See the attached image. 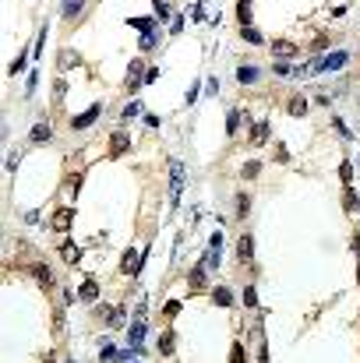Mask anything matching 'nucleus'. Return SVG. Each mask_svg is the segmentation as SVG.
<instances>
[{"mask_svg":"<svg viewBox=\"0 0 360 363\" xmlns=\"http://www.w3.org/2000/svg\"><path fill=\"white\" fill-rule=\"evenodd\" d=\"M346 53H332V57H325V60H314V64L307 67V74H321V71H336V67H346Z\"/></svg>","mask_w":360,"mask_h":363,"instance_id":"1","label":"nucleus"},{"mask_svg":"<svg viewBox=\"0 0 360 363\" xmlns=\"http://www.w3.org/2000/svg\"><path fill=\"white\" fill-rule=\"evenodd\" d=\"M145 335H148V325H145L141 317H138V321L131 325V331H127V339H131V349H141V342H145Z\"/></svg>","mask_w":360,"mask_h":363,"instance_id":"2","label":"nucleus"},{"mask_svg":"<svg viewBox=\"0 0 360 363\" xmlns=\"http://www.w3.org/2000/svg\"><path fill=\"white\" fill-rule=\"evenodd\" d=\"M138 265H141V254L138 250H127L124 258H120V271H124V275H138Z\"/></svg>","mask_w":360,"mask_h":363,"instance_id":"3","label":"nucleus"},{"mask_svg":"<svg viewBox=\"0 0 360 363\" xmlns=\"http://www.w3.org/2000/svg\"><path fill=\"white\" fill-rule=\"evenodd\" d=\"M237 254H240V265H251V258H254V236H240Z\"/></svg>","mask_w":360,"mask_h":363,"instance_id":"4","label":"nucleus"},{"mask_svg":"<svg viewBox=\"0 0 360 363\" xmlns=\"http://www.w3.org/2000/svg\"><path fill=\"white\" fill-rule=\"evenodd\" d=\"M124 152H127V134H124V131H117L113 138H110V155L117 159V155H124Z\"/></svg>","mask_w":360,"mask_h":363,"instance_id":"5","label":"nucleus"},{"mask_svg":"<svg viewBox=\"0 0 360 363\" xmlns=\"http://www.w3.org/2000/svg\"><path fill=\"white\" fill-rule=\"evenodd\" d=\"M170 173H173V205H177V198H180V187H184V166H180V162H173L170 166Z\"/></svg>","mask_w":360,"mask_h":363,"instance_id":"6","label":"nucleus"},{"mask_svg":"<svg viewBox=\"0 0 360 363\" xmlns=\"http://www.w3.org/2000/svg\"><path fill=\"white\" fill-rule=\"evenodd\" d=\"M32 275H36V282L42 286V289H53V275H50L46 265H32Z\"/></svg>","mask_w":360,"mask_h":363,"instance_id":"7","label":"nucleus"},{"mask_svg":"<svg viewBox=\"0 0 360 363\" xmlns=\"http://www.w3.org/2000/svg\"><path fill=\"white\" fill-rule=\"evenodd\" d=\"M78 296L85 300V304H92V300L99 296V282H96V279H85V282H81V289H78Z\"/></svg>","mask_w":360,"mask_h":363,"instance_id":"8","label":"nucleus"},{"mask_svg":"<svg viewBox=\"0 0 360 363\" xmlns=\"http://www.w3.org/2000/svg\"><path fill=\"white\" fill-rule=\"evenodd\" d=\"M53 229L57 233H67L71 229V208H60L57 215H53Z\"/></svg>","mask_w":360,"mask_h":363,"instance_id":"9","label":"nucleus"},{"mask_svg":"<svg viewBox=\"0 0 360 363\" xmlns=\"http://www.w3.org/2000/svg\"><path fill=\"white\" fill-rule=\"evenodd\" d=\"M96 116H99V106H92V110H88V113H81V116H74V124H71V127H74V131H85V127L92 124Z\"/></svg>","mask_w":360,"mask_h":363,"instance_id":"10","label":"nucleus"},{"mask_svg":"<svg viewBox=\"0 0 360 363\" xmlns=\"http://www.w3.org/2000/svg\"><path fill=\"white\" fill-rule=\"evenodd\" d=\"M141 64H131V74H127V92H138V85H141Z\"/></svg>","mask_w":360,"mask_h":363,"instance_id":"11","label":"nucleus"},{"mask_svg":"<svg viewBox=\"0 0 360 363\" xmlns=\"http://www.w3.org/2000/svg\"><path fill=\"white\" fill-rule=\"evenodd\" d=\"M60 254H64V261H67V265H74V261L81 258V250L74 247V244H60Z\"/></svg>","mask_w":360,"mask_h":363,"instance_id":"12","label":"nucleus"},{"mask_svg":"<svg viewBox=\"0 0 360 363\" xmlns=\"http://www.w3.org/2000/svg\"><path fill=\"white\" fill-rule=\"evenodd\" d=\"M290 113H293V116H304V113H307V99H304V96H293V99H290Z\"/></svg>","mask_w":360,"mask_h":363,"instance_id":"13","label":"nucleus"},{"mask_svg":"<svg viewBox=\"0 0 360 363\" xmlns=\"http://www.w3.org/2000/svg\"><path fill=\"white\" fill-rule=\"evenodd\" d=\"M191 289H194V293H198V289H205V268H201V265L191 271Z\"/></svg>","mask_w":360,"mask_h":363,"instance_id":"14","label":"nucleus"},{"mask_svg":"<svg viewBox=\"0 0 360 363\" xmlns=\"http://www.w3.org/2000/svg\"><path fill=\"white\" fill-rule=\"evenodd\" d=\"M173 345H177V339H173V331H162V339H159V353H173Z\"/></svg>","mask_w":360,"mask_h":363,"instance_id":"15","label":"nucleus"},{"mask_svg":"<svg viewBox=\"0 0 360 363\" xmlns=\"http://www.w3.org/2000/svg\"><path fill=\"white\" fill-rule=\"evenodd\" d=\"M212 300H216V307H230V300H233V296H230L226 286H219V289L212 293Z\"/></svg>","mask_w":360,"mask_h":363,"instance_id":"16","label":"nucleus"},{"mask_svg":"<svg viewBox=\"0 0 360 363\" xmlns=\"http://www.w3.org/2000/svg\"><path fill=\"white\" fill-rule=\"evenodd\" d=\"M251 141H254V145L268 141V124H254V131H251Z\"/></svg>","mask_w":360,"mask_h":363,"instance_id":"17","label":"nucleus"},{"mask_svg":"<svg viewBox=\"0 0 360 363\" xmlns=\"http://www.w3.org/2000/svg\"><path fill=\"white\" fill-rule=\"evenodd\" d=\"M237 78H240V85H251V81H258V71H254V67H240Z\"/></svg>","mask_w":360,"mask_h":363,"instance_id":"18","label":"nucleus"},{"mask_svg":"<svg viewBox=\"0 0 360 363\" xmlns=\"http://www.w3.org/2000/svg\"><path fill=\"white\" fill-rule=\"evenodd\" d=\"M272 53H276V57H293V53H297V46H293V42H276Z\"/></svg>","mask_w":360,"mask_h":363,"instance_id":"19","label":"nucleus"},{"mask_svg":"<svg viewBox=\"0 0 360 363\" xmlns=\"http://www.w3.org/2000/svg\"><path fill=\"white\" fill-rule=\"evenodd\" d=\"M81 4L85 0H64V18H74V14L81 11Z\"/></svg>","mask_w":360,"mask_h":363,"instance_id":"20","label":"nucleus"},{"mask_svg":"<svg viewBox=\"0 0 360 363\" xmlns=\"http://www.w3.org/2000/svg\"><path fill=\"white\" fill-rule=\"evenodd\" d=\"M32 141H50V127L46 124H39V127H32V134H28Z\"/></svg>","mask_w":360,"mask_h":363,"instance_id":"21","label":"nucleus"},{"mask_svg":"<svg viewBox=\"0 0 360 363\" xmlns=\"http://www.w3.org/2000/svg\"><path fill=\"white\" fill-rule=\"evenodd\" d=\"M247 208H251V198H247V194H240V198H237V219H244Z\"/></svg>","mask_w":360,"mask_h":363,"instance_id":"22","label":"nucleus"},{"mask_svg":"<svg viewBox=\"0 0 360 363\" xmlns=\"http://www.w3.org/2000/svg\"><path fill=\"white\" fill-rule=\"evenodd\" d=\"M244 39H247V42H254V46H258V42H265V39H261V32H258V28H251V25H244Z\"/></svg>","mask_w":360,"mask_h":363,"instance_id":"23","label":"nucleus"},{"mask_svg":"<svg viewBox=\"0 0 360 363\" xmlns=\"http://www.w3.org/2000/svg\"><path fill=\"white\" fill-rule=\"evenodd\" d=\"M342 198H346V208H350V211H357V194H353V187H350V184L342 187Z\"/></svg>","mask_w":360,"mask_h":363,"instance_id":"24","label":"nucleus"},{"mask_svg":"<svg viewBox=\"0 0 360 363\" xmlns=\"http://www.w3.org/2000/svg\"><path fill=\"white\" fill-rule=\"evenodd\" d=\"M113 360H120V349L117 345H106V349H102V363H113Z\"/></svg>","mask_w":360,"mask_h":363,"instance_id":"25","label":"nucleus"},{"mask_svg":"<svg viewBox=\"0 0 360 363\" xmlns=\"http://www.w3.org/2000/svg\"><path fill=\"white\" fill-rule=\"evenodd\" d=\"M339 176H342V187H346V184H350V176H353V166H350V162H342V166H339Z\"/></svg>","mask_w":360,"mask_h":363,"instance_id":"26","label":"nucleus"},{"mask_svg":"<svg viewBox=\"0 0 360 363\" xmlns=\"http://www.w3.org/2000/svg\"><path fill=\"white\" fill-rule=\"evenodd\" d=\"M67 191H71V194H78V191H81V176H78V173L67 176Z\"/></svg>","mask_w":360,"mask_h":363,"instance_id":"27","label":"nucleus"},{"mask_svg":"<svg viewBox=\"0 0 360 363\" xmlns=\"http://www.w3.org/2000/svg\"><path fill=\"white\" fill-rule=\"evenodd\" d=\"M244 304H247V307L258 304V293H254V286H247V289H244Z\"/></svg>","mask_w":360,"mask_h":363,"instance_id":"28","label":"nucleus"},{"mask_svg":"<svg viewBox=\"0 0 360 363\" xmlns=\"http://www.w3.org/2000/svg\"><path fill=\"white\" fill-rule=\"evenodd\" d=\"M254 176H258V162H247L244 166V180H254Z\"/></svg>","mask_w":360,"mask_h":363,"instance_id":"29","label":"nucleus"},{"mask_svg":"<svg viewBox=\"0 0 360 363\" xmlns=\"http://www.w3.org/2000/svg\"><path fill=\"white\" fill-rule=\"evenodd\" d=\"M131 25H134V28H152L156 21H152V18H131Z\"/></svg>","mask_w":360,"mask_h":363,"instance_id":"30","label":"nucleus"},{"mask_svg":"<svg viewBox=\"0 0 360 363\" xmlns=\"http://www.w3.org/2000/svg\"><path fill=\"white\" fill-rule=\"evenodd\" d=\"M21 71H25V53H21V57L11 64V74H21Z\"/></svg>","mask_w":360,"mask_h":363,"instance_id":"31","label":"nucleus"},{"mask_svg":"<svg viewBox=\"0 0 360 363\" xmlns=\"http://www.w3.org/2000/svg\"><path fill=\"white\" fill-rule=\"evenodd\" d=\"M230 360H233V363H244V349H240V345H233V349H230Z\"/></svg>","mask_w":360,"mask_h":363,"instance_id":"32","label":"nucleus"},{"mask_svg":"<svg viewBox=\"0 0 360 363\" xmlns=\"http://www.w3.org/2000/svg\"><path fill=\"white\" fill-rule=\"evenodd\" d=\"M152 46H156V36H152V32L141 36V50H152Z\"/></svg>","mask_w":360,"mask_h":363,"instance_id":"33","label":"nucleus"},{"mask_svg":"<svg viewBox=\"0 0 360 363\" xmlns=\"http://www.w3.org/2000/svg\"><path fill=\"white\" fill-rule=\"evenodd\" d=\"M180 314V304H177V300H170V304H166V317H177Z\"/></svg>","mask_w":360,"mask_h":363,"instance_id":"34","label":"nucleus"},{"mask_svg":"<svg viewBox=\"0 0 360 363\" xmlns=\"http://www.w3.org/2000/svg\"><path fill=\"white\" fill-rule=\"evenodd\" d=\"M237 120H240V116H237V113H230V116H226V131H230V134H233V131H237Z\"/></svg>","mask_w":360,"mask_h":363,"instance_id":"35","label":"nucleus"}]
</instances>
